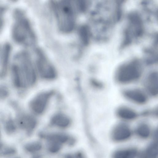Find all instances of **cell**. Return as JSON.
I'll use <instances>...</instances> for the list:
<instances>
[{"mask_svg": "<svg viewBox=\"0 0 158 158\" xmlns=\"http://www.w3.org/2000/svg\"><path fill=\"white\" fill-rule=\"evenodd\" d=\"M42 136L46 137L48 140L51 142L58 143L61 144L66 142L69 139L67 135L63 134H53Z\"/></svg>", "mask_w": 158, "mask_h": 158, "instance_id": "20", "label": "cell"}, {"mask_svg": "<svg viewBox=\"0 0 158 158\" xmlns=\"http://www.w3.org/2000/svg\"><path fill=\"white\" fill-rule=\"evenodd\" d=\"M51 6L59 29L69 33L74 29L76 20V6L75 2L69 0H54Z\"/></svg>", "mask_w": 158, "mask_h": 158, "instance_id": "1", "label": "cell"}, {"mask_svg": "<svg viewBox=\"0 0 158 158\" xmlns=\"http://www.w3.org/2000/svg\"><path fill=\"white\" fill-rule=\"evenodd\" d=\"M146 89L151 95L155 97L158 93V74L156 71H154L149 73L145 81Z\"/></svg>", "mask_w": 158, "mask_h": 158, "instance_id": "10", "label": "cell"}, {"mask_svg": "<svg viewBox=\"0 0 158 158\" xmlns=\"http://www.w3.org/2000/svg\"><path fill=\"white\" fill-rule=\"evenodd\" d=\"M79 35L83 43L85 45L88 44L91 35L89 27L87 25L81 26L79 30Z\"/></svg>", "mask_w": 158, "mask_h": 158, "instance_id": "18", "label": "cell"}, {"mask_svg": "<svg viewBox=\"0 0 158 158\" xmlns=\"http://www.w3.org/2000/svg\"><path fill=\"white\" fill-rule=\"evenodd\" d=\"M5 10L4 8L0 6V32L2 29L3 25Z\"/></svg>", "mask_w": 158, "mask_h": 158, "instance_id": "25", "label": "cell"}, {"mask_svg": "<svg viewBox=\"0 0 158 158\" xmlns=\"http://www.w3.org/2000/svg\"><path fill=\"white\" fill-rule=\"evenodd\" d=\"M6 127L7 130L9 132H13L15 129V127L13 121L8 120L6 123Z\"/></svg>", "mask_w": 158, "mask_h": 158, "instance_id": "23", "label": "cell"}, {"mask_svg": "<svg viewBox=\"0 0 158 158\" xmlns=\"http://www.w3.org/2000/svg\"><path fill=\"white\" fill-rule=\"evenodd\" d=\"M9 94L7 89L5 87L0 86V99H3L6 98Z\"/></svg>", "mask_w": 158, "mask_h": 158, "instance_id": "24", "label": "cell"}, {"mask_svg": "<svg viewBox=\"0 0 158 158\" xmlns=\"http://www.w3.org/2000/svg\"><path fill=\"white\" fill-rule=\"evenodd\" d=\"M123 94L127 99L138 104H143L148 100L146 94L142 90L139 89L125 90L123 92Z\"/></svg>", "mask_w": 158, "mask_h": 158, "instance_id": "8", "label": "cell"}, {"mask_svg": "<svg viewBox=\"0 0 158 158\" xmlns=\"http://www.w3.org/2000/svg\"><path fill=\"white\" fill-rule=\"evenodd\" d=\"M137 134L142 138L148 137L151 133V130L149 126L146 123H142L139 125L136 129Z\"/></svg>", "mask_w": 158, "mask_h": 158, "instance_id": "19", "label": "cell"}, {"mask_svg": "<svg viewBox=\"0 0 158 158\" xmlns=\"http://www.w3.org/2000/svg\"><path fill=\"white\" fill-rule=\"evenodd\" d=\"M141 66L139 61L134 59L123 63L117 69L115 80L121 84H127L137 80L141 76Z\"/></svg>", "mask_w": 158, "mask_h": 158, "instance_id": "4", "label": "cell"}, {"mask_svg": "<svg viewBox=\"0 0 158 158\" xmlns=\"http://www.w3.org/2000/svg\"><path fill=\"white\" fill-rule=\"evenodd\" d=\"M144 28L143 20L137 12H132L127 16V23L124 28L120 48L123 49L143 36Z\"/></svg>", "mask_w": 158, "mask_h": 158, "instance_id": "3", "label": "cell"}, {"mask_svg": "<svg viewBox=\"0 0 158 158\" xmlns=\"http://www.w3.org/2000/svg\"><path fill=\"white\" fill-rule=\"evenodd\" d=\"M70 118L66 114L61 113L53 115L51 119V123L53 125L62 128L68 127L70 124Z\"/></svg>", "mask_w": 158, "mask_h": 158, "instance_id": "13", "label": "cell"}, {"mask_svg": "<svg viewBox=\"0 0 158 158\" xmlns=\"http://www.w3.org/2000/svg\"><path fill=\"white\" fill-rule=\"evenodd\" d=\"M15 22L12 30L14 41L18 44L29 46L35 42V36L28 19L21 11L16 10L14 13Z\"/></svg>", "mask_w": 158, "mask_h": 158, "instance_id": "2", "label": "cell"}, {"mask_svg": "<svg viewBox=\"0 0 158 158\" xmlns=\"http://www.w3.org/2000/svg\"><path fill=\"white\" fill-rule=\"evenodd\" d=\"M36 65L41 77L47 80L55 78L56 76V70L44 53L40 50L36 52Z\"/></svg>", "mask_w": 158, "mask_h": 158, "instance_id": "6", "label": "cell"}, {"mask_svg": "<svg viewBox=\"0 0 158 158\" xmlns=\"http://www.w3.org/2000/svg\"><path fill=\"white\" fill-rule=\"evenodd\" d=\"M11 72L13 82L15 86L18 88L24 87L20 72L16 64L13 65Z\"/></svg>", "mask_w": 158, "mask_h": 158, "instance_id": "16", "label": "cell"}, {"mask_svg": "<svg viewBox=\"0 0 158 158\" xmlns=\"http://www.w3.org/2000/svg\"><path fill=\"white\" fill-rule=\"evenodd\" d=\"M76 158H85L83 154L81 152H78L76 155Z\"/></svg>", "mask_w": 158, "mask_h": 158, "instance_id": "27", "label": "cell"}, {"mask_svg": "<svg viewBox=\"0 0 158 158\" xmlns=\"http://www.w3.org/2000/svg\"><path fill=\"white\" fill-rule=\"evenodd\" d=\"M90 83L92 86L97 88L101 89L103 87L102 83L94 79L90 80Z\"/></svg>", "mask_w": 158, "mask_h": 158, "instance_id": "26", "label": "cell"}, {"mask_svg": "<svg viewBox=\"0 0 158 158\" xmlns=\"http://www.w3.org/2000/svg\"><path fill=\"white\" fill-rule=\"evenodd\" d=\"M15 59L22 78L24 87L33 85L36 80V75L31 58L26 52H22L16 56Z\"/></svg>", "mask_w": 158, "mask_h": 158, "instance_id": "5", "label": "cell"}, {"mask_svg": "<svg viewBox=\"0 0 158 158\" xmlns=\"http://www.w3.org/2000/svg\"><path fill=\"white\" fill-rule=\"evenodd\" d=\"M131 134L128 125L123 123L117 124L113 129L111 134V138L115 141L121 142L129 139Z\"/></svg>", "mask_w": 158, "mask_h": 158, "instance_id": "9", "label": "cell"}, {"mask_svg": "<svg viewBox=\"0 0 158 158\" xmlns=\"http://www.w3.org/2000/svg\"><path fill=\"white\" fill-rule=\"evenodd\" d=\"M116 114L120 118L127 120H131L136 118L137 114L131 108L125 106H122L118 108Z\"/></svg>", "mask_w": 158, "mask_h": 158, "instance_id": "14", "label": "cell"}, {"mask_svg": "<svg viewBox=\"0 0 158 158\" xmlns=\"http://www.w3.org/2000/svg\"><path fill=\"white\" fill-rule=\"evenodd\" d=\"M64 158H73V157L71 156L68 155L66 156Z\"/></svg>", "mask_w": 158, "mask_h": 158, "instance_id": "28", "label": "cell"}, {"mask_svg": "<svg viewBox=\"0 0 158 158\" xmlns=\"http://www.w3.org/2000/svg\"><path fill=\"white\" fill-rule=\"evenodd\" d=\"M51 142V143L48 147L49 151L53 153L58 152L61 148V144L57 142Z\"/></svg>", "mask_w": 158, "mask_h": 158, "instance_id": "22", "label": "cell"}, {"mask_svg": "<svg viewBox=\"0 0 158 158\" xmlns=\"http://www.w3.org/2000/svg\"><path fill=\"white\" fill-rule=\"evenodd\" d=\"M137 154V150L135 148L121 149L114 152L112 158H135Z\"/></svg>", "mask_w": 158, "mask_h": 158, "instance_id": "15", "label": "cell"}, {"mask_svg": "<svg viewBox=\"0 0 158 158\" xmlns=\"http://www.w3.org/2000/svg\"><path fill=\"white\" fill-rule=\"evenodd\" d=\"M11 50L10 45L5 44L2 48V51L0 68V77H4L6 74L10 56Z\"/></svg>", "mask_w": 158, "mask_h": 158, "instance_id": "11", "label": "cell"}, {"mask_svg": "<svg viewBox=\"0 0 158 158\" xmlns=\"http://www.w3.org/2000/svg\"><path fill=\"white\" fill-rule=\"evenodd\" d=\"M17 122L19 126L28 132L32 131L35 127L37 122L33 116L28 114H23L19 117Z\"/></svg>", "mask_w": 158, "mask_h": 158, "instance_id": "12", "label": "cell"}, {"mask_svg": "<svg viewBox=\"0 0 158 158\" xmlns=\"http://www.w3.org/2000/svg\"><path fill=\"white\" fill-rule=\"evenodd\" d=\"M54 93L53 90H49L36 95L30 102L29 106L31 110L37 114L43 113L45 110L50 98Z\"/></svg>", "mask_w": 158, "mask_h": 158, "instance_id": "7", "label": "cell"}, {"mask_svg": "<svg viewBox=\"0 0 158 158\" xmlns=\"http://www.w3.org/2000/svg\"><path fill=\"white\" fill-rule=\"evenodd\" d=\"M42 148L41 143L39 142H34L27 144L25 147L26 150L31 152H34L40 150Z\"/></svg>", "mask_w": 158, "mask_h": 158, "instance_id": "21", "label": "cell"}, {"mask_svg": "<svg viewBox=\"0 0 158 158\" xmlns=\"http://www.w3.org/2000/svg\"><path fill=\"white\" fill-rule=\"evenodd\" d=\"M141 158H158V147L156 140H154L146 149Z\"/></svg>", "mask_w": 158, "mask_h": 158, "instance_id": "17", "label": "cell"}]
</instances>
